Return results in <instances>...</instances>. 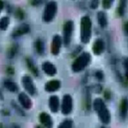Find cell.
I'll list each match as a JSON object with an SVG mask.
<instances>
[{"label":"cell","mask_w":128,"mask_h":128,"mask_svg":"<svg viewBox=\"0 0 128 128\" xmlns=\"http://www.w3.org/2000/svg\"><path fill=\"white\" fill-rule=\"evenodd\" d=\"M62 45V38L60 35H54L51 45V52L53 55L57 56L60 52V50Z\"/></svg>","instance_id":"obj_9"},{"label":"cell","mask_w":128,"mask_h":128,"mask_svg":"<svg viewBox=\"0 0 128 128\" xmlns=\"http://www.w3.org/2000/svg\"><path fill=\"white\" fill-rule=\"evenodd\" d=\"M3 8H4V3H3V2L2 0H0V13L2 10Z\"/></svg>","instance_id":"obj_29"},{"label":"cell","mask_w":128,"mask_h":128,"mask_svg":"<svg viewBox=\"0 0 128 128\" xmlns=\"http://www.w3.org/2000/svg\"><path fill=\"white\" fill-rule=\"evenodd\" d=\"M16 16L20 18V19H22L23 17V13L22 11L21 10V9H19L16 12Z\"/></svg>","instance_id":"obj_28"},{"label":"cell","mask_w":128,"mask_h":128,"mask_svg":"<svg viewBox=\"0 0 128 128\" xmlns=\"http://www.w3.org/2000/svg\"><path fill=\"white\" fill-rule=\"evenodd\" d=\"M93 107L101 122L104 124H110L111 122V114L104 101L101 98H96L94 100Z\"/></svg>","instance_id":"obj_1"},{"label":"cell","mask_w":128,"mask_h":128,"mask_svg":"<svg viewBox=\"0 0 128 128\" xmlns=\"http://www.w3.org/2000/svg\"><path fill=\"white\" fill-rule=\"evenodd\" d=\"M92 21L89 16H84L81 19L80 38L83 44L89 43L92 37Z\"/></svg>","instance_id":"obj_2"},{"label":"cell","mask_w":128,"mask_h":128,"mask_svg":"<svg viewBox=\"0 0 128 128\" xmlns=\"http://www.w3.org/2000/svg\"><path fill=\"white\" fill-rule=\"evenodd\" d=\"M4 85V87L6 88V89L8 90L10 92L15 93V92H18L19 88H18L17 85L15 82H12V81H5Z\"/></svg>","instance_id":"obj_18"},{"label":"cell","mask_w":128,"mask_h":128,"mask_svg":"<svg viewBox=\"0 0 128 128\" xmlns=\"http://www.w3.org/2000/svg\"><path fill=\"white\" fill-rule=\"evenodd\" d=\"M73 110V98L70 94H66L64 95L61 105L62 113L64 116H68Z\"/></svg>","instance_id":"obj_5"},{"label":"cell","mask_w":128,"mask_h":128,"mask_svg":"<svg viewBox=\"0 0 128 128\" xmlns=\"http://www.w3.org/2000/svg\"><path fill=\"white\" fill-rule=\"evenodd\" d=\"M35 128H44L43 126H40V125H37Z\"/></svg>","instance_id":"obj_30"},{"label":"cell","mask_w":128,"mask_h":128,"mask_svg":"<svg viewBox=\"0 0 128 128\" xmlns=\"http://www.w3.org/2000/svg\"><path fill=\"white\" fill-rule=\"evenodd\" d=\"M74 122L71 119H65L59 124L58 128H72Z\"/></svg>","instance_id":"obj_22"},{"label":"cell","mask_w":128,"mask_h":128,"mask_svg":"<svg viewBox=\"0 0 128 128\" xmlns=\"http://www.w3.org/2000/svg\"><path fill=\"white\" fill-rule=\"evenodd\" d=\"M128 102L127 98H124L121 101L120 108H119V112L121 118L124 120L128 116Z\"/></svg>","instance_id":"obj_16"},{"label":"cell","mask_w":128,"mask_h":128,"mask_svg":"<svg viewBox=\"0 0 128 128\" xmlns=\"http://www.w3.org/2000/svg\"><path fill=\"white\" fill-rule=\"evenodd\" d=\"M99 3H100V0H92L91 4H90L91 8L96 9L99 6Z\"/></svg>","instance_id":"obj_25"},{"label":"cell","mask_w":128,"mask_h":128,"mask_svg":"<svg viewBox=\"0 0 128 128\" xmlns=\"http://www.w3.org/2000/svg\"><path fill=\"white\" fill-rule=\"evenodd\" d=\"M16 47L15 46H13L10 50H9V57L10 58H12V57H14V55H15V53H16Z\"/></svg>","instance_id":"obj_26"},{"label":"cell","mask_w":128,"mask_h":128,"mask_svg":"<svg viewBox=\"0 0 128 128\" xmlns=\"http://www.w3.org/2000/svg\"><path fill=\"white\" fill-rule=\"evenodd\" d=\"M10 23V20L8 16H3L0 19V29L5 31Z\"/></svg>","instance_id":"obj_19"},{"label":"cell","mask_w":128,"mask_h":128,"mask_svg":"<svg viewBox=\"0 0 128 128\" xmlns=\"http://www.w3.org/2000/svg\"><path fill=\"white\" fill-rule=\"evenodd\" d=\"M101 128H105V127H102Z\"/></svg>","instance_id":"obj_32"},{"label":"cell","mask_w":128,"mask_h":128,"mask_svg":"<svg viewBox=\"0 0 128 128\" xmlns=\"http://www.w3.org/2000/svg\"><path fill=\"white\" fill-rule=\"evenodd\" d=\"M114 2V0H103L102 5L104 9H109L112 7V4Z\"/></svg>","instance_id":"obj_24"},{"label":"cell","mask_w":128,"mask_h":128,"mask_svg":"<svg viewBox=\"0 0 128 128\" xmlns=\"http://www.w3.org/2000/svg\"><path fill=\"white\" fill-rule=\"evenodd\" d=\"M57 12V3L56 2H49L44 9V14H43V20L46 22H51Z\"/></svg>","instance_id":"obj_4"},{"label":"cell","mask_w":128,"mask_h":128,"mask_svg":"<svg viewBox=\"0 0 128 128\" xmlns=\"http://www.w3.org/2000/svg\"><path fill=\"white\" fill-rule=\"evenodd\" d=\"M40 122L44 128H53V120L52 118L47 112H41L39 116Z\"/></svg>","instance_id":"obj_10"},{"label":"cell","mask_w":128,"mask_h":128,"mask_svg":"<svg viewBox=\"0 0 128 128\" xmlns=\"http://www.w3.org/2000/svg\"><path fill=\"white\" fill-rule=\"evenodd\" d=\"M98 21L102 28H105L107 26V23H108L107 17H106V15L104 12L99 11L98 13Z\"/></svg>","instance_id":"obj_17"},{"label":"cell","mask_w":128,"mask_h":128,"mask_svg":"<svg viewBox=\"0 0 128 128\" xmlns=\"http://www.w3.org/2000/svg\"><path fill=\"white\" fill-rule=\"evenodd\" d=\"M92 50L95 55L97 56L101 55L104 52V50H105V44H104V40L102 39H97L94 43Z\"/></svg>","instance_id":"obj_14"},{"label":"cell","mask_w":128,"mask_h":128,"mask_svg":"<svg viewBox=\"0 0 128 128\" xmlns=\"http://www.w3.org/2000/svg\"><path fill=\"white\" fill-rule=\"evenodd\" d=\"M74 29V22L71 20H68L65 22L63 28V42L65 46H68L71 40L72 33Z\"/></svg>","instance_id":"obj_6"},{"label":"cell","mask_w":128,"mask_h":128,"mask_svg":"<svg viewBox=\"0 0 128 128\" xmlns=\"http://www.w3.org/2000/svg\"><path fill=\"white\" fill-rule=\"evenodd\" d=\"M95 76H96L97 79H98L99 80H102L103 78H104V74L100 70H98L96 72V74H95Z\"/></svg>","instance_id":"obj_27"},{"label":"cell","mask_w":128,"mask_h":128,"mask_svg":"<svg viewBox=\"0 0 128 128\" xmlns=\"http://www.w3.org/2000/svg\"><path fill=\"white\" fill-rule=\"evenodd\" d=\"M48 105L50 111L53 113L58 112L60 106V102H59V98L56 95H52L50 97L49 100H48Z\"/></svg>","instance_id":"obj_12"},{"label":"cell","mask_w":128,"mask_h":128,"mask_svg":"<svg viewBox=\"0 0 128 128\" xmlns=\"http://www.w3.org/2000/svg\"><path fill=\"white\" fill-rule=\"evenodd\" d=\"M60 88H61V82L57 80H53L47 82L44 86L45 91L49 93L57 92Z\"/></svg>","instance_id":"obj_11"},{"label":"cell","mask_w":128,"mask_h":128,"mask_svg":"<svg viewBox=\"0 0 128 128\" xmlns=\"http://www.w3.org/2000/svg\"><path fill=\"white\" fill-rule=\"evenodd\" d=\"M22 84L24 89L29 95L34 96L36 94V88L31 76L28 75H25L22 78Z\"/></svg>","instance_id":"obj_7"},{"label":"cell","mask_w":128,"mask_h":128,"mask_svg":"<svg viewBox=\"0 0 128 128\" xmlns=\"http://www.w3.org/2000/svg\"><path fill=\"white\" fill-rule=\"evenodd\" d=\"M127 1L128 0H120L119 7H118V14L120 16H124L125 9L127 7Z\"/></svg>","instance_id":"obj_23"},{"label":"cell","mask_w":128,"mask_h":128,"mask_svg":"<svg viewBox=\"0 0 128 128\" xmlns=\"http://www.w3.org/2000/svg\"><path fill=\"white\" fill-rule=\"evenodd\" d=\"M29 31H30V28L28 24H22V25L19 26L16 29L14 30V32L12 33V36L17 38V37L22 36V35L28 33Z\"/></svg>","instance_id":"obj_15"},{"label":"cell","mask_w":128,"mask_h":128,"mask_svg":"<svg viewBox=\"0 0 128 128\" xmlns=\"http://www.w3.org/2000/svg\"><path fill=\"white\" fill-rule=\"evenodd\" d=\"M26 62H27V65H28L29 70L32 72V74L35 76H38V70L37 68L35 67L34 64L33 63V62L30 58H27Z\"/></svg>","instance_id":"obj_20"},{"label":"cell","mask_w":128,"mask_h":128,"mask_svg":"<svg viewBox=\"0 0 128 128\" xmlns=\"http://www.w3.org/2000/svg\"><path fill=\"white\" fill-rule=\"evenodd\" d=\"M35 49L39 54H42L44 51V45L40 39H38L35 42Z\"/></svg>","instance_id":"obj_21"},{"label":"cell","mask_w":128,"mask_h":128,"mask_svg":"<svg viewBox=\"0 0 128 128\" xmlns=\"http://www.w3.org/2000/svg\"><path fill=\"white\" fill-rule=\"evenodd\" d=\"M42 70L46 75L50 76H55L57 73L56 66L50 62H45L42 64Z\"/></svg>","instance_id":"obj_13"},{"label":"cell","mask_w":128,"mask_h":128,"mask_svg":"<svg viewBox=\"0 0 128 128\" xmlns=\"http://www.w3.org/2000/svg\"><path fill=\"white\" fill-rule=\"evenodd\" d=\"M91 61V55L89 52H85L82 53L72 64V70L75 73H79L83 70Z\"/></svg>","instance_id":"obj_3"},{"label":"cell","mask_w":128,"mask_h":128,"mask_svg":"<svg viewBox=\"0 0 128 128\" xmlns=\"http://www.w3.org/2000/svg\"><path fill=\"white\" fill-rule=\"evenodd\" d=\"M18 101L22 107L26 110H28L32 106V102L28 95L25 92H20L18 95Z\"/></svg>","instance_id":"obj_8"},{"label":"cell","mask_w":128,"mask_h":128,"mask_svg":"<svg viewBox=\"0 0 128 128\" xmlns=\"http://www.w3.org/2000/svg\"><path fill=\"white\" fill-rule=\"evenodd\" d=\"M0 98H1V99H2V98H3V97H2V94L0 95Z\"/></svg>","instance_id":"obj_31"}]
</instances>
